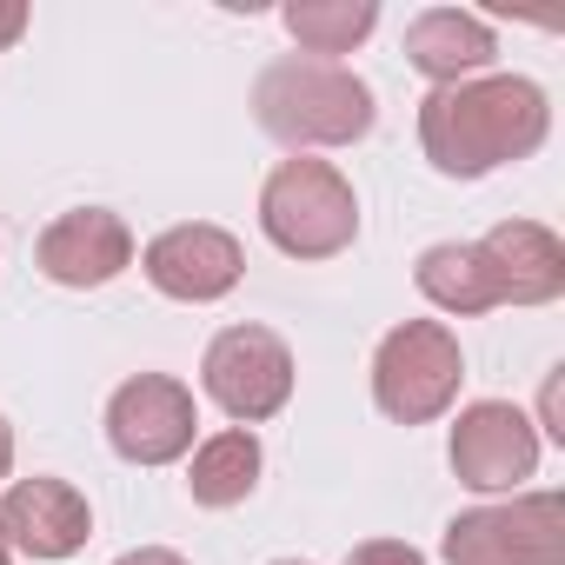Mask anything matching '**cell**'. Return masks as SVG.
Masks as SVG:
<instances>
[{
	"label": "cell",
	"mask_w": 565,
	"mask_h": 565,
	"mask_svg": "<svg viewBox=\"0 0 565 565\" xmlns=\"http://www.w3.org/2000/svg\"><path fill=\"white\" fill-rule=\"evenodd\" d=\"M552 107L525 74H486L459 87H433L419 100V147L446 180H486L545 147Z\"/></svg>",
	"instance_id": "obj_1"
},
{
	"label": "cell",
	"mask_w": 565,
	"mask_h": 565,
	"mask_svg": "<svg viewBox=\"0 0 565 565\" xmlns=\"http://www.w3.org/2000/svg\"><path fill=\"white\" fill-rule=\"evenodd\" d=\"M253 120L279 147H353L373 134V87L340 61L279 54L253 81Z\"/></svg>",
	"instance_id": "obj_2"
},
{
	"label": "cell",
	"mask_w": 565,
	"mask_h": 565,
	"mask_svg": "<svg viewBox=\"0 0 565 565\" xmlns=\"http://www.w3.org/2000/svg\"><path fill=\"white\" fill-rule=\"evenodd\" d=\"M259 226L287 259H333L360 233V200L333 160H279L259 186Z\"/></svg>",
	"instance_id": "obj_3"
},
{
	"label": "cell",
	"mask_w": 565,
	"mask_h": 565,
	"mask_svg": "<svg viewBox=\"0 0 565 565\" xmlns=\"http://www.w3.org/2000/svg\"><path fill=\"white\" fill-rule=\"evenodd\" d=\"M459 380H466V353H459L452 327H439V320H406L373 353V406L399 426L439 419L459 399Z\"/></svg>",
	"instance_id": "obj_4"
},
{
	"label": "cell",
	"mask_w": 565,
	"mask_h": 565,
	"mask_svg": "<svg viewBox=\"0 0 565 565\" xmlns=\"http://www.w3.org/2000/svg\"><path fill=\"white\" fill-rule=\"evenodd\" d=\"M446 565H565V499L525 492L505 505H472L439 539Z\"/></svg>",
	"instance_id": "obj_5"
},
{
	"label": "cell",
	"mask_w": 565,
	"mask_h": 565,
	"mask_svg": "<svg viewBox=\"0 0 565 565\" xmlns=\"http://www.w3.org/2000/svg\"><path fill=\"white\" fill-rule=\"evenodd\" d=\"M200 386H206V399L226 419L259 426V419H273L279 406L294 399V353H287V340L266 333V327H226V333L206 340Z\"/></svg>",
	"instance_id": "obj_6"
},
{
	"label": "cell",
	"mask_w": 565,
	"mask_h": 565,
	"mask_svg": "<svg viewBox=\"0 0 565 565\" xmlns=\"http://www.w3.org/2000/svg\"><path fill=\"white\" fill-rule=\"evenodd\" d=\"M193 393L167 373H140L107 399V446L127 466H173L193 452Z\"/></svg>",
	"instance_id": "obj_7"
},
{
	"label": "cell",
	"mask_w": 565,
	"mask_h": 565,
	"mask_svg": "<svg viewBox=\"0 0 565 565\" xmlns=\"http://www.w3.org/2000/svg\"><path fill=\"white\" fill-rule=\"evenodd\" d=\"M492 307H552L565 294V246L539 220H499L472 239Z\"/></svg>",
	"instance_id": "obj_8"
},
{
	"label": "cell",
	"mask_w": 565,
	"mask_h": 565,
	"mask_svg": "<svg viewBox=\"0 0 565 565\" xmlns=\"http://www.w3.org/2000/svg\"><path fill=\"white\" fill-rule=\"evenodd\" d=\"M539 466V433L512 399H472L452 426V472L472 492H512Z\"/></svg>",
	"instance_id": "obj_9"
},
{
	"label": "cell",
	"mask_w": 565,
	"mask_h": 565,
	"mask_svg": "<svg viewBox=\"0 0 565 565\" xmlns=\"http://www.w3.org/2000/svg\"><path fill=\"white\" fill-rule=\"evenodd\" d=\"M147 279H153V294L167 300H186V307H213L239 287V273H246V253L226 226H167L147 253H140Z\"/></svg>",
	"instance_id": "obj_10"
},
{
	"label": "cell",
	"mask_w": 565,
	"mask_h": 565,
	"mask_svg": "<svg viewBox=\"0 0 565 565\" xmlns=\"http://www.w3.org/2000/svg\"><path fill=\"white\" fill-rule=\"evenodd\" d=\"M34 259H41V273L54 279V287H81L87 294V287H107V279H120L134 266V233L107 206H74V213H61L41 233Z\"/></svg>",
	"instance_id": "obj_11"
},
{
	"label": "cell",
	"mask_w": 565,
	"mask_h": 565,
	"mask_svg": "<svg viewBox=\"0 0 565 565\" xmlns=\"http://www.w3.org/2000/svg\"><path fill=\"white\" fill-rule=\"evenodd\" d=\"M87 532H94V512L67 479H21L0 499V539H8V552L74 558L87 545Z\"/></svg>",
	"instance_id": "obj_12"
},
{
	"label": "cell",
	"mask_w": 565,
	"mask_h": 565,
	"mask_svg": "<svg viewBox=\"0 0 565 565\" xmlns=\"http://www.w3.org/2000/svg\"><path fill=\"white\" fill-rule=\"evenodd\" d=\"M492 54H499L492 28H486L479 14H459V8H433V14H419V21L406 28V61H413L433 87L472 81L479 67H492Z\"/></svg>",
	"instance_id": "obj_13"
},
{
	"label": "cell",
	"mask_w": 565,
	"mask_h": 565,
	"mask_svg": "<svg viewBox=\"0 0 565 565\" xmlns=\"http://www.w3.org/2000/svg\"><path fill=\"white\" fill-rule=\"evenodd\" d=\"M259 466H266L259 439H253L246 426H226V433H213V439H200V446H193L186 492H193V505L226 512V505H239V499L259 486Z\"/></svg>",
	"instance_id": "obj_14"
},
{
	"label": "cell",
	"mask_w": 565,
	"mask_h": 565,
	"mask_svg": "<svg viewBox=\"0 0 565 565\" xmlns=\"http://www.w3.org/2000/svg\"><path fill=\"white\" fill-rule=\"evenodd\" d=\"M279 21H287L307 61H333V54H353L380 28V8L373 0H294Z\"/></svg>",
	"instance_id": "obj_15"
},
{
	"label": "cell",
	"mask_w": 565,
	"mask_h": 565,
	"mask_svg": "<svg viewBox=\"0 0 565 565\" xmlns=\"http://www.w3.org/2000/svg\"><path fill=\"white\" fill-rule=\"evenodd\" d=\"M413 279H419V294H426L439 313H492V300H486V273H479L472 239L426 246V253H419V266H413Z\"/></svg>",
	"instance_id": "obj_16"
},
{
	"label": "cell",
	"mask_w": 565,
	"mask_h": 565,
	"mask_svg": "<svg viewBox=\"0 0 565 565\" xmlns=\"http://www.w3.org/2000/svg\"><path fill=\"white\" fill-rule=\"evenodd\" d=\"M347 565H426L406 539H366V545H353L347 552Z\"/></svg>",
	"instance_id": "obj_17"
},
{
	"label": "cell",
	"mask_w": 565,
	"mask_h": 565,
	"mask_svg": "<svg viewBox=\"0 0 565 565\" xmlns=\"http://www.w3.org/2000/svg\"><path fill=\"white\" fill-rule=\"evenodd\" d=\"M21 34H28V8H21V0H0V54H8Z\"/></svg>",
	"instance_id": "obj_18"
},
{
	"label": "cell",
	"mask_w": 565,
	"mask_h": 565,
	"mask_svg": "<svg viewBox=\"0 0 565 565\" xmlns=\"http://www.w3.org/2000/svg\"><path fill=\"white\" fill-rule=\"evenodd\" d=\"M114 565H186V558L167 552V545H140V552H127V558H114Z\"/></svg>",
	"instance_id": "obj_19"
},
{
	"label": "cell",
	"mask_w": 565,
	"mask_h": 565,
	"mask_svg": "<svg viewBox=\"0 0 565 565\" xmlns=\"http://www.w3.org/2000/svg\"><path fill=\"white\" fill-rule=\"evenodd\" d=\"M8 472H14V426L0 419V479H8Z\"/></svg>",
	"instance_id": "obj_20"
},
{
	"label": "cell",
	"mask_w": 565,
	"mask_h": 565,
	"mask_svg": "<svg viewBox=\"0 0 565 565\" xmlns=\"http://www.w3.org/2000/svg\"><path fill=\"white\" fill-rule=\"evenodd\" d=\"M273 565H307V558H273Z\"/></svg>",
	"instance_id": "obj_21"
},
{
	"label": "cell",
	"mask_w": 565,
	"mask_h": 565,
	"mask_svg": "<svg viewBox=\"0 0 565 565\" xmlns=\"http://www.w3.org/2000/svg\"><path fill=\"white\" fill-rule=\"evenodd\" d=\"M0 565H8V539H0Z\"/></svg>",
	"instance_id": "obj_22"
}]
</instances>
